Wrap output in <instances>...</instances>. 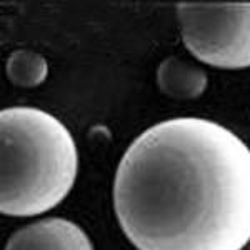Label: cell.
Here are the masks:
<instances>
[{"label": "cell", "instance_id": "cell-5", "mask_svg": "<svg viewBox=\"0 0 250 250\" xmlns=\"http://www.w3.org/2000/svg\"><path fill=\"white\" fill-rule=\"evenodd\" d=\"M207 74L195 63L179 57H167L157 68V85L172 100H195L205 92Z\"/></svg>", "mask_w": 250, "mask_h": 250}, {"label": "cell", "instance_id": "cell-3", "mask_svg": "<svg viewBox=\"0 0 250 250\" xmlns=\"http://www.w3.org/2000/svg\"><path fill=\"white\" fill-rule=\"evenodd\" d=\"M180 35L200 62L219 68L250 67V3H177Z\"/></svg>", "mask_w": 250, "mask_h": 250}, {"label": "cell", "instance_id": "cell-4", "mask_svg": "<svg viewBox=\"0 0 250 250\" xmlns=\"http://www.w3.org/2000/svg\"><path fill=\"white\" fill-rule=\"evenodd\" d=\"M5 250H94V245L77 224L50 217L14 232L7 240Z\"/></svg>", "mask_w": 250, "mask_h": 250}, {"label": "cell", "instance_id": "cell-1", "mask_svg": "<svg viewBox=\"0 0 250 250\" xmlns=\"http://www.w3.org/2000/svg\"><path fill=\"white\" fill-rule=\"evenodd\" d=\"M114 210L137 250H242L250 242V148L200 117L152 125L120 159Z\"/></svg>", "mask_w": 250, "mask_h": 250}, {"label": "cell", "instance_id": "cell-6", "mask_svg": "<svg viewBox=\"0 0 250 250\" xmlns=\"http://www.w3.org/2000/svg\"><path fill=\"white\" fill-rule=\"evenodd\" d=\"M7 79L20 88L39 87L48 75V63L39 52L20 48L12 52L5 63Z\"/></svg>", "mask_w": 250, "mask_h": 250}, {"label": "cell", "instance_id": "cell-2", "mask_svg": "<svg viewBox=\"0 0 250 250\" xmlns=\"http://www.w3.org/2000/svg\"><path fill=\"white\" fill-rule=\"evenodd\" d=\"M0 142L3 215H40L68 195L77 177L79 154L74 137L59 119L34 107L3 108Z\"/></svg>", "mask_w": 250, "mask_h": 250}]
</instances>
